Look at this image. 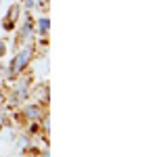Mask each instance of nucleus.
Instances as JSON below:
<instances>
[{"mask_svg": "<svg viewBox=\"0 0 157 157\" xmlns=\"http://www.w3.org/2000/svg\"><path fill=\"white\" fill-rule=\"evenodd\" d=\"M23 113H25L27 120H34V121L42 117V109H40V105H27Z\"/></svg>", "mask_w": 157, "mask_h": 157, "instance_id": "3", "label": "nucleus"}, {"mask_svg": "<svg viewBox=\"0 0 157 157\" xmlns=\"http://www.w3.org/2000/svg\"><path fill=\"white\" fill-rule=\"evenodd\" d=\"M48 27H50V21H48V17H42L40 21H38V32L44 36V34H48Z\"/></svg>", "mask_w": 157, "mask_h": 157, "instance_id": "5", "label": "nucleus"}, {"mask_svg": "<svg viewBox=\"0 0 157 157\" xmlns=\"http://www.w3.org/2000/svg\"><path fill=\"white\" fill-rule=\"evenodd\" d=\"M17 15H19V6H17V4H13L11 9H9L6 19H4V27H6V29H11V27H13V21L17 19Z\"/></svg>", "mask_w": 157, "mask_h": 157, "instance_id": "4", "label": "nucleus"}, {"mask_svg": "<svg viewBox=\"0 0 157 157\" xmlns=\"http://www.w3.org/2000/svg\"><path fill=\"white\" fill-rule=\"evenodd\" d=\"M2 121H4V113L0 111V126H2Z\"/></svg>", "mask_w": 157, "mask_h": 157, "instance_id": "10", "label": "nucleus"}, {"mask_svg": "<svg viewBox=\"0 0 157 157\" xmlns=\"http://www.w3.org/2000/svg\"><path fill=\"white\" fill-rule=\"evenodd\" d=\"M32 46L27 44L25 48H21L15 57H13V61H11V69H9V73L11 75H15V73H19V71H23L25 67H27V63L32 61Z\"/></svg>", "mask_w": 157, "mask_h": 157, "instance_id": "1", "label": "nucleus"}, {"mask_svg": "<svg viewBox=\"0 0 157 157\" xmlns=\"http://www.w3.org/2000/svg\"><path fill=\"white\" fill-rule=\"evenodd\" d=\"M17 145H19V149H27V145H29V140H27V136H21Z\"/></svg>", "mask_w": 157, "mask_h": 157, "instance_id": "7", "label": "nucleus"}, {"mask_svg": "<svg viewBox=\"0 0 157 157\" xmlns=\"http://www.w3.org/2000/svg\"><path fill=\"white\" fill-rule=\"evenodd\" d=\"M42 157H48V153H44V155H42Z\"/></svg>", "mask_w": 157, "mask_h": 157, "instance_id": "11", "label": "nucleus"}, {"mask_svg": "<svg viewBox=\"0 0 157 157\" xmlns=\"http://www.w3.org/2000/svg\"><path fill=\"white\" fill-rule=\"evenodd\" d=\"M4 52H6V46H4V42H0V57H2Z\"/></svg>", "mask_w": 157, "mask_h": 157, "instance_id": "8", "label": "nucleus"}, {"mask_svg": "<svg viewBox=\"0 0 157 157\" xmlns=\"http://www.w3.org/2000/svg\"><path fill=\"white\" fill-rule=\"evenodd\" d=\"M25 4H27V9H32V6H34L36 2H34V0H25Z\"/></svg>", "mask_w": 157, "mask_h": 157, "instance_id": "9", "label": "nucleus"}, {"mask_svg": "<svg viewBox=\"0 0 157 157\" xmlns=\"http://www.w3.org/2000/svg\"><path fill=\"white\" fill-rule=\"evenodd\" d=\"M29 34H32V19H27L23 23V27H21V34H19V38L21 40H27L29 38Z\"/></svg>", "mask_w": 157, "mask_h": 157, "instance_id": "6", "label": "nucleus"}, {"mask_svg": "<svg viewBox=\"0 0 157 157\" xmlns=\"http://www.w3.org/2000/svg\"><path fill=\"white\" fill-rule=\"evenodd\" d=\"M27 94H29V78H21V80L15 84L13 98H15V101H23Z\"/></svg>", "mask_w": 157, "mask_h": 157, "instance_id": "2", "label": "nucleus"}]
</instances>
